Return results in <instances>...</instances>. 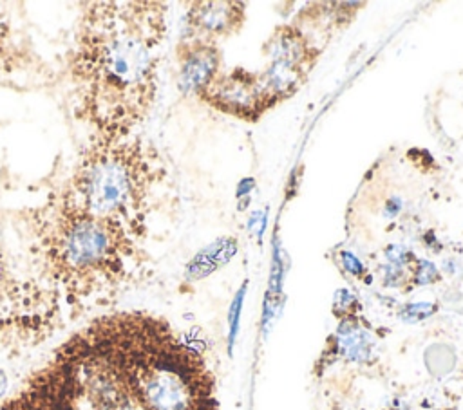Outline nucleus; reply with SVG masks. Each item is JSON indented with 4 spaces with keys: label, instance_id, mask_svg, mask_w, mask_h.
I'll return each instance as SVG.
<instances>
[{
    "label": "nucleus",
    "instance_id": "obj_1",
    "mask_svg": "<svg viewBox=\"0 0 463 410\" xmlns=\"http://www.w3.org/2000/svg\"><path fill=\"white\" fill-rule=\"evenodd\" d=\"M65 54L76 119L94 139L136 135L157 94L166 9L159 2H81Z\"/></svg>",
    "mask_w": 463,
    "mask_h": 410
},
{
    "label": "nucleus",
    "instance_id": "obj_12",
    "mask_svg": "<svg viewBox=\"0 0 463 410\" xmlns=\"http://www.w3.org/2000/svg\"><path fill=\"white\" fill-rule=\"evenodd\" d=\"M235 253H237L235 238H230V237L217 238L190 260V264L186 266V276L190 280H201L212 275L213 271H217L219 267H222L224 264H228Z\"/></svg>",
    "mask_w": 463,
    "mask_h": 410
},
{
    "label": "nucleus",
    "instance_id": "obj_14",
    "mask_svg": "<svg viewBox=\"0 0 463 410\" xmlns=\"http://www.w3.org/2000/svg\"><path fill=\"white\" fill-rule=\"evenodd\" d=\"M333 312L344 320L351 318L356 312V296L349 289H338L333 298Z\"/></svg>",
    "mask_w": 463,
    "mask_h": 410
},
{
    "label": "nucleus",
    "instance_id": "obj_17",
    "mask_svg": "<svg viewBox=\"0 0 463 410\" xmlns=\"http://www.w3.org/2000/svg\"><path fill=\"white\" fill-rule=\"evenodd\" d=\"M340 255H342V264H344V267L347 269V273H351L353 276H362V275L365 273L364 264H362V262H360L353 253H349V251H342Z\"/></svg>",
    "mask_w": 463,
    "mask_h": 410
},
{
    "label": "nucleus",
    "instance_id": "obj_5",
    "mask_svg": "<svg viewBox=\"0 0 463 410\" xmlns=\"http://www.w3.org/2000/svg\"><path fill=\"white\" fill-rule=\"evenodd\" d=\"M65 318L31 262L22 264L0 235V349L11 356L33 350L51 340Z\"/></svg>",
    "mask_w": 463,
    "mask_h": 410
},
{
    "label": "nucleus",
    "instance_id": "obj_2",
    "mask_svg": "<svg viewBox=\"0 0 463 410\" xmlns=\"http://www.w3.org/2000/svg\"><path fill=\"white\" fill-rule=\"evenodd\" d=\"M27 258L69 318L107 309L145 269L141 237L71 204L56 188L20 211Z\"/></svg>",
    "mask_w": 463,
    "mask_h": 410
},
{
    "label": "nucleus",
    "instance_id": "obj_8",
    "mask_svg": "<svg viewBox=\"0 0 463 410\" xmlns=\"http://www.w3.org/2000/svg\"><path fill=\"white\" fill-rule=\"evenodd\" d=\"M177 85L184 94L201 96L219 76V51L210 40L188 36L175 49Z\"/></svg>",
    "mask_w": 463,
    "mask_h": 410
},
{
    "label": "nucleus",
    "instance_id": "obj_9",
    "mask_svg": "<svg viewBox=\"0 0 463 410\" xmlns=\"http://www.w3.org/2000/svg\"><path fill=\"white\" fill-rule=\"evenodd\" d=\"M80 359H81V381H83V408L85 410H136L130 396L119 379L105 368L99 361L87 356L74 336Z\"/></svg>",
    "mask_w": 463,
    "mask_h": 410
},
{
    "label": "nucleus",
    "instance_id": "obj_7",
    "mask_svg": "<svg viewBox=\"0 0 463 410\" xmlns=\"http://www.w3.org/2000/svg\"><path fill=\"white\" fill-rule=\"evenodd\" d=\"M212 107L246 119H255L269 107V98L264 92L260 79H255L246 70H235L226 76H217L201 94Z\"/></svg>",
    "mask_w": 463,
    "mask_h": 410
},
{
    "label": "nucleus",
    "instance_id": "obj_4",
    "mask_svg": "<svg viewBox=\"0 0 463 410\" xmlns=\"http://www.w3.org/2000/svg\"><path fill=\"white\" fill-rule=\"evenodd\" d=\"M159 179L157 154L141 137H89L56 190L80 210L119 222L143 238Z\"/></svg>",
    "mask_w": 463,
    "mask_h": 410
},
{
    "label": "nucleus",
    "instance_id": "obj_15",
    "mask_svg": "<svg viewBox=\"0 0 463 410\" xmlns=\"http://www.w3.org/2000/svg\"><path fill=\"white\" fill-rule=\"evenodd\" d=\"M436 303L432 302H416V303H409L400 311V318L407 323H416L421 321L429 316H432L436 312Z\"/></svg>",
    "mask_w": 463,
    "mask_h": 410
},
{
    "label": "nucleus",
    "instance_id": "obj_18",
    "mask_svg": "<svg viewBox=\"0 0 463 410\" xmlns=\"http://www.w3.org/2000/svg\"><path fill=\"white\" fill-rule=\"evenodd\" d=\"M266 222H268L266 211H255V213L251 215L250 222H248V224H250V229L257 233V238H259V240L262 238V233H264V229H266Z\"/></svg>",
    "mask_w": 463,
    "mask_h": 410
},
{
    "label": "nucleus",
    "instance_id": "obj_3",
    "mask_svg": "<svg viewBox=\"0 0 463 410\" xmlns=\"http://www.w3.org/2000/svg\"><path fill=\"white\" fill-rule=\"evenodd\" d=\"M72 336L119 379L136 410H219L201 350L165 318L134 309L107 311Z\"/></svg>",
    "mask_w": 463,
    "mask_h": 410
},
{
    "label": "nucleus",
    "instance_id": "obj_19",
    "mask_svg": "<svg viewBox=\"0 0 463 410\" xmlns=\"http://www.w3.org/2000/svg\"><path fill=\"white\" fill-rule=\"evenodd\" d=\"M253 186H255V181H253L251 177H246V179H242V181L239 182V186H237V199H242V197H246Z\"/></svg>",
    "mask_w": 463,
    "mask_h": 410
},
{
    "label": "nucleus",
    "instance_id": "obj_20",
    "mask_svg": "<svg viewBox=\"0 0 463 410\" xmlns=\"http://www.w3.org/2000/svg\"><path fill=\"white\" fill-rule=\"evenodd\" d=\"M400 206H402V202H400V199H398V197L389 199V200H387V204H385V215H387V217L396 215V213L400 211Z\"/></svg>",
    "mask_w": 463,
    "mask_h": 410
},
{
    "label": "nucleus",
    "instance_id": "obj_6",
    "mask_svg": "<svg viewBox=\"0 0 463 410\" xmlns=\"http://www.w3.org/2000/svg\"><path fill=\"white\" fill-rule=\"evenodd\" d=\"M0 410H83L81 359L71 336L0 403Z\"/></svg>",
    "mask_w": 463,
    "mask_h": 410
},
{
    "label": "nucleus",
    "instance_id": "obj_11",
    "mask_svg": "<svg viewBox=\"0 0 463 410\" xmlns=\"http://www.w3.org/2000/svg\"><path fill=\"white\" fill-rule=\"evenodd\" d=\"M335 347L338 356L353 363H365L373 352V338L367 329H364L356 316L344 318L338 323L335 334Z\"/></svg>",
    "mask_w": 463,
    "mask_h": 410
},
{
    "label": "nucleus",
    "instance_id": "obj_10",
    "mask_svg": "<svg viewBox=\"0 0 463 410\" xmlns=\"http://www.w3.org/2000/svg\"><path fill=\"white\" fill-rule=\"evenodd\" d=\"M241 5L230 2H195L186 13V25L192 36L210 40V36L228 34L239 23Z\"/></svg>",
    "mask_w": 463,
    "mask_h": 410
},
{
    "label": "nucleus",
    "instance_id": "obj_16",
    "mask_svg": "<svg viewBox=\"0 0 463 410\" xmlns=\"http://www.w3.org/2000/svg\"><path fill=\"white\" fill-rule=\"evenodd\" d=\"M439 278H441V275L430 260H425V258L416 260V266L412 269V282L416 285H429V284L438 282Z\"/></svg>",
    "mask_w": 463,
    "mask_h": 410
},
{
    "label": "nucleus",
    "instance_id": "obj_13",
    "mask_svg": "<svg viewBox=\"0 0 463 410\" xmlns=\"http://www.w3.org/2000/svg\"><path fill=\"white\" fill-rule=\"evenodd\" d=\"M246 287H248V282H244L241 285V289L237 291V294L230 305V311H228V352L230 354L233 350V345H235V340L239 334V320H241V311H242V303H244V296H246Z\"/></svg>",
    "mask_w": 463,
    "mask_h": 410
}]
</instances>
